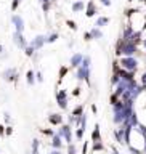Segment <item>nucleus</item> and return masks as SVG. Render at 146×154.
<instances>
[{"label":"nucleus","mask_w":146,"mask_h":154,"mask_svg":"<svg viewBox=\"0 0 146 154\" xmlns=\"http://www.w3.org/2000/svg\"><path fill=\"white\" fill-rule=\"evenodd\" d=\"M72 95H74V96H79V95H80V87H77V88L72 91Z\"/></svg>","instance_id":"obj_23"},{"label":"nucleus","mask_w":146,"mask_h":154,"mask_svg":"<svg viewBox=\"0 0 146 154\" xmlns=\"http://www.w3.org/2000/svg\"><path fill=\"white\" fill-rule=\"evenodd\" d=\"M56 103L61 109L67 108V91L66 90H58L56 91Z\"/></svg>","instance_id":"obj_4"},{"label":"nucleus","mask_w":146,"mask_h":154,"mask_svg":"<svg viewBox=\"0 0 146 154\" xmlns=\"http://www.w3.org/2000/svg\"><path fill=\"white\" fill-rule=\"evenodd\" d=\"M114 138L116 141H117V144H125L124 143V138H125V128L122 127V125H117V128H114Z\"/></svg>","instance_id":"obj_5"},{"label":"nucleus","mask_w":146,"mask_h":154,"mask_svg":"<svg viewBox=\"0 0 146 154\" xmlns=\"http://www.w3.org/2000/svg\"><path fill=\"white\" fill-rule=\"evenodd\" d=\"M92 151H93V152H101V151H104V144H103V141L92 144Z\"/></svg>","instance_id":"obj_10"},{"label":"nucleus","mask_w":146,"mask_h":154,"mask_svg":"<svg viewBox=\"0 0 146 154\" xmlns=\"http://www.w3.org/2000/svg\"><path fill=\"white\" fill-rule=\"evenodd\" d=\"M141 87L146 88V71L143 72V75H141Z\"/></svg>","instance_id":"obj_22"},{"label":"nucleus","mask_w":146,"mask_h":154,"mask_svg":"<svg viewBox=\"0 0 146 154\" xmlns=\"http://www.w3.org/2000/svg\"><path fill=\"white\" fill-rule=\"evenodd\" d=\"M51 146L55 149H61L63 148V141H61V137L58 135H53V141H51Z\"/></svg>","instance_id":"obj_8"},{"label":"nucleus","mask_w":146,"mask_h":154,"mask_svg":"<svg viewBox=\"0 0 146 154\" xmlns=\"http://www.w3.org/2000/svg\"><path fill=\"white\" fill-rule=\"evenodd\" d=\"M56 135H58V137H61V138H64L67 144H71V141H72V130H71V125H61V128L58 130Z\"/></svg>","instance_id":"obj_3"},{"label":"nucleus","mask_w":146,"mask_h":154,"mask_svg":"<svg viewBox=\"0 0 146 154\" xmlns=\"http://www.w3.org/2000/svg\"><path fill=\"white\" fill-rule=\"evenodd\" d=\"M93 14H95V5H93V2H90L89 10H87V16H93Z\"/></svg>","instance_id":"obj_14"},{"label":"nucleus","mask_w":146,"mask_h":154,"mask_svg":"<svg viewBox=\"0 0 146 154\" xmlns=\"http://www.w3.org/2000/svg\"><path fill=\"white\" fill-rule=\"evenodd\" d=\"M82 8H84V2H77V3L72 5V10H74V11H80Z\"/></svg>","instance_id":"obj_16"},{"label":"nucleus","mask_w":146,"mask_h":154,"mask_svg":"<svg viewBox=\"0 0 146 154\" xmlns=\"http://www.w3.org/2000/svg\"><path fill=\"white\" fill-rule=\"evenodd\" d=\"M92 35H93L95 38H100L101 37V32L98 31V29H93V31H92Z\"/></svg>","instance_id":"obj_18"},{"label":"nucleus","mask_w":146,"mask_h":154,"mask_svg":"<svg viewBox=\"0 0 146 154\" xmlns=\"http://www.w3.org/2000/svg\"><path fill=\"white\" fill-rule=\"evenodd\" d=\"M67 154H77V148L74 143H71L69 146H67Z\"/></svg>","instance_id":"obj_15"},{"label":"nucleus","mask_w":146,"mask_h":154,"mask_svg":"<svg viewBox=\"0 0 146 154\" xmlns=\"http://www.w3.org/2000/svg\"><path fill=\"white\" fill-rule=\"evenodd\" d=\"M111 151H113V154H122V152H119L117 149H116L114 146H111Z\"/></svg>","instance_id":"obj_25"},{"label":"nucleus","mask_w":146,"mask_h":154,"mask_svg":"<svg viewBox=\"0 0 146 154\" xmlns=\"http://www.w3.org/2000/svg\"><path fill=\"white\" fill-rule=\"evenodd\" d=\"M84 135H85V128H80V127L76 128V138H77V141H82V140H84Z\"/></svg>","instance_id":"obj_11"},{"label":"nucleus","mask_w":146,"mask_h":154,"mask_svg":"<svg viewBox=\"0 0 146 154\" xmlns=\"http://www.w3.org/2000/svg\"><path fill=\"white\" fill-rule=\"evenodd\" d=\"M106 23H108V18H100L98 21H96V26H98V27H101V26H104Z\"/></svg>","instance_id":"obj_17"},{"label":"nucleus","mask_w":146,"mask_h":154,"mask_svg":"<svg viewBox=\"0 0 146 154\" xmlns=\"http://www.w3.org/2000/svg\"><path fill=\"white\" fill-rule=\"evenodd\" d=\"M77 80H80V82L85 80L90 85V67H85L82 64L77 67Z\"/></svg>","instance_id":"obj_2"},{"label":"nucleus","mask_w":146,"mask_h":154,"mask_svg":"<svg viewBox=\"0 0 146 154\" xmlns=\"http://www.w3.org/2000/svg\"><path fill=\"white\" fill-rule=\"evenodd\" d=\"M129 152H130V154H144L143 149H138V148L132 146V144H129Z\"/></svg>","instance_id":"obj_13"},{"label":"nucleus","mask_w":146,"mask_h":154,"mask_svg":"<svg viewBox=\"0 0 146 154\" xmlns=\"http://www.w3.org/2000/svg\"><path fill=\"white\" fill-rule=\"evenodd\" d=\"M50 154H63V152H61V149H55V151L50 152Z\"/></svg>","instance_id":"obj_26"},{"label":"nucleus","mask_w":146,"mask_h":154,"mask_svg":"<svg viewBox=\"0 0 146 154\" xmlns=\"http://www.w3.org/2000/svg\"><path fill=\"white\" fill-rule=\"evenodd\" d=\"M143 152H146V135L143 137Z\"/></svg>","instance_id":"obj_24"},{"label":"nucleus","mask_w":146,"mask_h":154,"mask_svg":"<svg viewBox=\"0 0 146 154\" xmlns=\"http://www.w3.org/2000/svg\"><path fill=\"white\" fill-rule=\"evenodd\" d=\"M119 66L122 67V69L129 71V72H135L138 69V61L135 60L133 56H122L119 61Z\"/></svg>","instance_id":"obj_1"},{"label":"nucleus","mask_w":146,"mask_h":154,"mask_svg":"<svg viewBox=\"0 0 146 154\" xmlns=\"http://www.w3.org/2000/svg\"><path fill=\"white\" fill-rule=\"evenodd\" d=\"M50 122L53 125H60V124H63V117H61L60 114H51L50 116Z\"/></svg>","instance_id":"obj_9"},{"label":"nucleus","mask_w":146,"mask_h":154,"mask_svg":"<svg viewBox=\"0 0 146 154\" xmlns=\"http://www.w3.org/2000/svg\"><path fill=\"white\" fill-rule=\"evenodd\" d=\"M71 114L76 116V117H77V116H82V114H84V104H79L77 108H74V111H72Z\"/></svg>","instance_id":"obj_12"},{"label":"nucleus","mask_w":146,"mask_h":154,"mask_svg":"<svg viewBox=\"0 0 146 154\" xmlns=\"http://www.w3.org/2000/svg\"><path fill=\"white\" fill-rule=\"evenodd\" d=\"M27 82H29V84H34V74L31 71L27 72Z\"/></svg>","instance_id":"obj_19"},{"label":"nucleus","mask_w":146,"mask_h":154,"mask_svg":"<svg viewBox=\"0 0 146 154\" xmlns=\"http://www.w3.org/2000/svg\"><path fill=\"white\" fill-rule=\"evenodd\" d=\"M144 154H146V152H144Z\"/></svg>","instance_id":"obj_27"},{"label":"nucleus","mask_w":146,"mask_h":154,"mask_svg":"<svg viewBox=\"0 0 146 154\" xmlns=\"http://www.w3.org/2000/svg\"><path fill=\"white\" fill-rule=\"evenodd\" d=\"M67 74V69H66V67H61V72H60V80L63 79V77H64Z\"/></svg>","instance_id":"obj_21"},{"label":"nucleus","mask_w":146,"mask_h":154,"mask_svg":"<svg viewBox=\"0 0 146 154\" xmlns=\"http://www.w3.org/2000/svg\"><path fill=\"white\" fill-rule=\"evenodd\" d=\"M82 60H84V56H82L80 53H76V55L71 58V66L72 67H79L82 64Z\"/></svg>","instance_id":"obj_7"},{"label":"nucleus","mask_w":146,"mask_h":154,"mask_svg":"<svg viewBox=\"0 0 146 154\" xmlns=\"http://www.w3.org/2000/svg\"><path fill=\"white\" fill-rule=\"evenodd\" d=\"M87 151H89V143L84 141V146H82V154H87Z\"/></svg>","instance_id":"obj_20"},{"label":"nucleus","mask_w":146,"mask_h":154,"mask_svg":"<svg viewBox=\"0 0 146 154\" xmlns=\"http://www.w3.org/2000/svg\"><path fill=\"white\" fill-rule=\"evenodd\" d=\"M92 141L93 143H100L101 141V133H100V125L95 124L93 130H92Z\"/></svg>","instance_id":"obj_6"}]
</instances>
